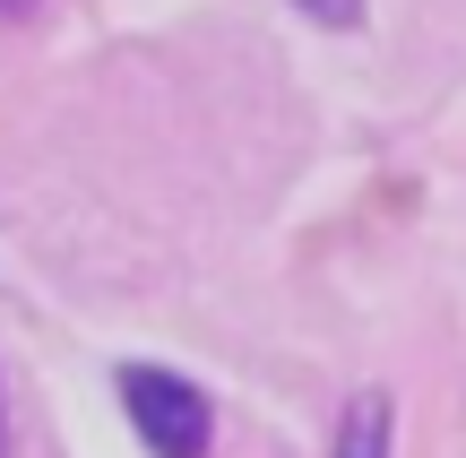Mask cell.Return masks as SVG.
I'll list each match as a JSON object with an SVG mask.
<instances>
[{
    "mask_svg": "<svg viewBox=\"0 0 466 458\" xmlns=\"http://www.w3.org/2000/svg\"><path fill=\"white\" fill-rule=\"evenodd\" d=\"M0 458H9V415H0Z\"/></svg>",
    "mask_w": 466,
    "mask_h": 458,
    "instance_id": "5b68a950",
    "label": "cell"
},
{
    "mask_svg": "<svg viewBox=\"0 0 466 458\" xmlns=\"http://www.w3.org/2000/svg\"><path fill=\"white\" fill-rule=\"evenodd\" d=\"M121 407H130L138 442H147L156 458H208V442H217V407H208L182 372L130 363V372H121Z\"/></svg>",
    "mask_w": 466,
    "mask_h": 458,
    "instance_id": "6da1fadb",
    "label": "cell"
},
{
    "mask_svg": "<svg viewBox=\"0 0 466 458\" xmlns=\"http://www.w3.org/2000/svg\"><path fill=\"white\" fill-rule=\"evenodd\" d=\"M337 458H389V398L363 390L346 407V424H337Z\"/></svg>",
    "mask_w": 466,
    "mask_h": 458,
    "instance_id": "7a4b0ae2",
    "label": "cell"
},
{
    "mask_svg": "<svg viewBox=\"0 0 466 458\" xmlns=\"http://www.w3.org/2000/svg\"><path fill=\"white\" fill-rule=\"evenodd\" d=\"M302 9L329 17V26H354V17H363V0H302Z\"/></svg>",
    "mask_w": 466,
    "mask_h": 458,
    "instance_id": "3957f363",
    "label": "cell"
},
{
    "mask_svg": "<svg viewBox=\"0 0 466 458\" xmlns=\"http://www.w3.org/2000/svg\"><path fill=\"white\" fill-rule=\"evenodd\" d=\"M0 17H35V0H0Z\"/></svg>",
    "mask_w": 466,
    "mask_h": 458,
    "instance_id": "277c9868",
    "label": "cell"
}]
</instances>
